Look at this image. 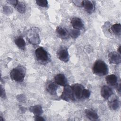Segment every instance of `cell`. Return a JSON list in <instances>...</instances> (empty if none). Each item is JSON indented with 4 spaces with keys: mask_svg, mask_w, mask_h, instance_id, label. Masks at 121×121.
Returning a JSON list of instances; mask_svg holds the SVG:
<instances>
[{
    "mask_svg": "<svg viewBox=\"0 0 121 121\" xmlns=\"http://www.w3.org/2000/svg\"><path fill=\"white\" fill-rule=\"evenodd\" d=\"M92 70L94 74L103 76L108 73V68L107 64L102 60H97L94 64Z\"/></svg>",
    "mask_w": 121,
    "mask_h": 121,
    "instance_id": "6da1fadb",
    "label": "cell"
},
{
    "mask_svg": "<svg viewBox=\"0 0 121 121\" xmlns=\"http://www.w3.org/2000/svg\"><path fill=\"white\" fill-rule=\"evenodd\" d=\"M26 69L22 66H18L13 69L10 72L11 79L17 82H22L24 79Z\"/></svg>",
    "mask_w": 121,
    "mask_h": 121,
    "instance_id": "7a4b0ae2",
    "label": "cell"
},
{
    "mask_svg": "<svg viewBox=\"0 0 121 121\" xmlns=\"http://www.w3.org/2000/svg\"><path fill=\"white\" fill-rule=\"evenodd\" d=\"M35 54L37 60L42 63H47L50 61V57L47 51L40 47L36 49Z\"/></svg>",
    "mask_w": 121,
    "mask_h": 121,
    "instance_id": "3957f363",
    "label": "cell"
},
{
    "mask_svg": "<svg viewBox=\"0 0 121 121\" xmlns=\"http://www.w3.org/2000/svg\"><path fill=\"white\" fill-rule=\"evenodd\" d=\"M60 98L67 102L75 100L71 86L68 85L64 86L63 91L60 96Z\"/></svg>",
    "mask_w": 121,
    "mask_h": 121,
    "instance_id": "277c9868",
    "label": "cell"
},
{
    "mask_svg": "<svg viewBox=\"0 0 121 121\" xmlns=\"http://www.w3.org/2000/svg\"><path fill=\"white\" fill-rule=\"evenodd\" d=\"M71 87L75 100L81 99L84 86L79 84H75L71 86Z\"/></svg>",
    "mask_w": 121,
    "mask_h": 121,
    "instance_id": "5b68a950",
    "label": "cell"
},
{
    "mask_svg": "<svg viewBox=\"0 0 121 121\" xmlns=\"http://www.w3.org/2000/svg\"><path fill=\"white\" fill-rule=\"evenodd\" d=\"M57 56L60 60L66 62L69 61V55L67 49L65 47H61L57 52Z\"/></svg>",
    "mask_w": 121,
    "mask_h": 121,
    "instance_id": "8992f818",
    "label": "cell"
},
{
    "mask_svg": "<svg viewBox=\"0 0 121 121\" xmlns=\"http://www.w3.org/2000/svg\"><path fill=\"white\" fill-rule=\"evenodd\" d=\"M108 59L109 62L111 64H118L121 62V54L118 52H112L109 53Z\"/></svg>",
    "mask_w": 121,
    "mask_h": 121,
    "instance_id": "52a82bcc",
    "label": "cell"
},
{
    "mask_svg": "<svg viewBox=\"0 0 121 121\" xmlns=\"http://www.w3.org/2000/svg\"><path fill=\"white\" fill-rule=\"evenodd\" d=\"M70 23L74 29L81 30L84 27V24L82 20L78 17H73L71 18Z\"/></svg>",
    "mask_w": 121,
    "mask_h": 121,
    "instance_id": "ba28073f",
    "label": "cell"
},
{
    "mask_svg": "<svg viewBox=\"0 0 121 121\" xmlns=\"http://www.w3.org/2000/svg\"><path fill=\"white\" fill-rule=\"evenodd\" d=\"M82 6L84 8L85 10L89 13H91L95 10V4L92 1L83 0Z\"/></svg>",
    "mask_w": 121,
    "mask_h": 121,
    "instance_id": "9c48e42d",
    "label": "cell"
},
{
    "mask_svg": "<svg viewBox=\"0 0 121 121\" xmlns=\"http://www.w3.org/2000/svg\"><path fill=\"white\" fill-rule=\"evenodd\" d=\"M101 94L104 98L107 99L113 94V91L108 86H103L101 88Z\"/></svg>",
    "mask_w": 121,
    "mask_h": 121,
    "instance_id": "30bf717a",
    "label": "cell"
},
{
    "mask_svg": "<svg viewBox=\"0 0 121 121\" xmlns=\"http://www.w3.org/2000/svg\"><path fill=\"white\" fill-rule=\"evenodd\" d=\"M55 83L61 86H65L67 85L68 81L64 75L62 74H58L54 77Z\"/></svg>",
    "mask_w": 121,
    "mask_h": 121,
    "instance_id": "8fae6325",
    "label": "cell"
},
{
    "mask_svg": "<svg viewBox=\"0 0 121 121\" xmlns=\"http://www.w3.org/2000/svg\"><path fill=\"white\" fill-rule=\"evenodd\" d=\"M46 88L47 91L52 95H56L58 86L55 83L52 81H49L47 83Z\"/></svg>",
    "mask_w": 121,
    "mask_h": 121,
    "instance_id": "7c38bea8",
    "label": "cell"
},
{
    "mask_svg": "<svg viewBox=\"0 0 121 121\" xmlns=\"http://www.w3.org/2000/svg\"><path fill=\"white\" fill-rule=\"evenodd\" d=\"M106 81L108 84L111 86H118V78L115 75L111 74L108 75L105 78Z\"/></svg>",
    "mask_w": 121,
    "mask_h": 121,
    "instance_id": "4fadbf2b",
    "label": "cell"
},
{
    "mask_svg": "<svg viewBox=\"0 0 121 121\" xmlns=\"http://www.w3.org/2000/svg\"><path fill=\"white\" fill-rule=\"evenodd\" d=\"M85 114L86 116L90 120H97L98 119V116L97 115V113L95 110L92 109L86 110Z\"/></svg>",
    "mask_w": 121,
    "mask_h": 121,
    "instance_id": "5bb4252c",
    "label": "cell"
},
{
    "mask_svg": "<svg viewBox=\"0 0 121 121\" xmlns=\"http://www.w3.org/2000/svg\"><path fill=\"white\" fill-rule=\"evenodd\" d=\"M56 32L59 36L62 39H66L68 37V31L65 28L62 27H58L56 29Z\"/></svg>",
    "mask_w": 121,
    "mask_h": 121,
    "instance_id": "9a60e30c",
    "label": "cell"
},
{
    "mask_svg": "<svg viewBox=\"0 0 121 121\" xmlns=\"http://www.w3.org/2000/svg\"><path fill=\"white\" fill-rule=\"evenodd\" d=\"M29 110L35 115H40L43 112L42 107H41V106L39 105L30 107Z\"/></svg>",
    "mask_w": 121,
    "mask_h": 121,
    "instance_id": "2e32d148",
    "label": "cell"
},
{
    "mask_svg": "<svg viewBox=\"0 0 121 121\" xmlns=\"http://www.w3.org/2000/svg\"><path fill=\"white\" fill-rule=\"evenodd\" d=\"M15 43L16 45L22 50H25L26 48V42L22 37L19 36L15 40Z\"/></svg>",
    "mask_w": 121,
    "mask_h": 121,
    "instance_id": "e0dca14e",
    "label": "cell"
},
{
    "mask_svg": "<svg viewBox=\"0 0 121 121\" xmlns=\"http://www.w3.org/2000/svg\"><path fill=\"white\" fill-rule=\"evenodd\" d=\"M120 103L117 99H114L112 100L109 103L110 108L113 110H117L120 107Z\"/></svg>",
    "mask_w": 121,
    "mask_h": 121,
    "instance_id": "ac0fdd59",
    "label": "cell"
},
{
    "mask_svg": "<svg viewBox=\"0 0 121 121\" xmlns=\"http://www.w3.org/2000/svg\"><path fill=\"white\" fill-rule=\"evenodd\" d=\"M112 32L117 35H120L121 34V25L120 24H115L111 27Z\"/></svg>",
    "mask_w": 121,
    "mask_h": 121,
    "instance_id": "d6986e66",
    "label": "cell"
},
{
    "mask_svg": "<svg viewBox=\"0 0 121 121\" xmlns=\"http://www.w3.org/2000/svg\"><path fill=\"white\" fill-rule=\"evenodd\" d=\"M69 35L72 38H76L80 35L79 30H77V29H72L70 31Z\"/></svg>",
    "mask_w": 121,
    "mask_h": 121,
    "instance_id": "ffe728a7",
    "label": "cell"
},
{
    "mask_svg": "<svg viewBox=\"0 0 121 121\" xmlns=\"http://www.w3.org/2000/svg\"><path fill=\"white\" fill-rule=\"evenodd\" d=\"M37 5L42 7H48V1L46 0H36Z\"/></svg>",
    "mask_w": 121,
    "mask_h": 121,
    "instance_id": "44dd1931",
    "label": "cell"
},
{
    "mask_svg": "<svg viewBox=\"0 0 121 121\" xmlns=\"http://www.w3.org/2000/svg\"><path fill=\"white\" fill-rule=\"evenodd\" d=\"M15 7L19 12L24 13L25 11V6L23 3H18V4Z\"/></svg>",
    "mask_w": 121,
    "mask_h": 121,
    "instance_id": "7402d4cb",
    "label": "cell"
},
{
    "mask_svg": "<svg viewBox=\"0 0 121 121\" xmlns=\"http://www.w3.org/2000/svg\"><path fill=\"white\" fill-rule=\"evenodd\" d=\"M91 94V92L90 91V90H89L88 89H86L84 88V89L83 90V93H82V99H87L89 97L90 95Z\"/></svg>",
    "mask_w": 121,
    "mask_h": 121,
    "instance_id": "603a6c76",
    "label": "cell"
},
{
    "mask_svg": "<svg viewBox=\"0 0 121 121\" xmlns=\"http://www.w3.org/2000/svg\"><path fill=\"white\" fill-rule=\"evenodd\" d=\"M34 117L35 121H44V119L40 115H35Z\"/></svg>",
    "mask_w": 121,
    "mask_h": 121,
    "instance_id": "cb8c5ba5",
    "label": "cell"
},
{
    "mask_svg": "<svg viewBox=\"0 0 121 121\" xmlns=\"http://www.w3.org/2000/svg\"><path fill=\"white\" fill-rule=\"evenodd\" d=\"M0 90H1V93H0L1 97H2V98L4 97V96L5 95V93L4 92V91L3 90L2 86H1V87H0Z\"/></svg>",
    "mask_w": 121,
    "mask_h": 121,
    "instance_id": "d4e9b609",
    "label": "cell"
},
{
    "mask_svg": "<svg viewBox=\"0 0 121 121\" xmlns=\"http://www.w3.org/2000/svg\"><path fill=\"white\" fill-rule=\"evenodd\" d=\"M118 52L119 53L121 54V46H120L118 49Z\"/></svg>",
    "mask_w": 121,
    "mask_h": 121,
    "instance_id": "484cf974",
    "label": "cell"
}]
</instances>
